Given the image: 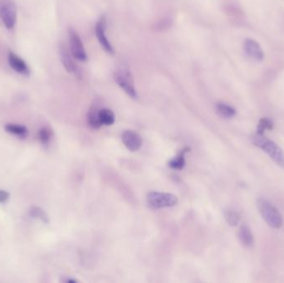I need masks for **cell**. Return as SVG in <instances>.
<instances>
[{
  "mask_svg": "<svg viewBox=\"0 0 284 283\" xmlns=\"http://www.w3.org/2000/svg\"><path fill=\"white\" fill-rule=\"evenodd\" d=\"M59 55L61 62L68 73H77V67L73 60V54L65 43H62L60 44Z\"/></svg>",
  "mask_w": 284,
  "mask_h": 283,
  "instance_id": "8",
  "label": "cell"
},
{
  "mask_svg": "<svg viewBox=\"0 0 284 283\" xmlns=\"http://www.w3.org/2000/svg\"><path fill=\"white\" fill-rule=\"evenodd\" d=\"M238 238L244 247L250 248L254 244V237L249 228L246 225L240 227L238 231Z\"/></svg>",
  "mask_w": 284,
  "mask_h": 283,
  "instance_id": "12",
  "label": "cell"
},
{
  "mask_svg": "<svg viewBox=\"0 0 284 283\" xmlns=\"http://www.w3.org/2000/svg\"><path fill=\"white\" fill-rule=\"evenodd\" d=\"M244 50L246 53L249 55V57H252L253 59L261 61L263 59V51H262L261 47L256 41L248 38L244 42Z\"/></svg>",
  "mask_w": 284,
  "mask_h": 283,
  "instance_id": "11",
  "label": "cell"
},
{
  "mask_svg": "<svg viewBox=\"0 0 284 283\" xmlns=\"http://www.w3.org/2000/svg\"><path fill=\"white\" fill-rule=\"evenodd\" d=\"M258 209L262 219L273 229H280L283 224L282 216L274 206L271 205L268 200L259 199L257 202Z\"/></svg>",
  "mask_w": 284,
  "mask_h": 283,
  "instance_id": "2",
  "label": "cell"
},
{
  "mask_svg": "<svg viewBox=\"0 0 284 283\" xmlns=\"http://www.w3.org/2000/svg\"><path fill=\"white\" fill-rule=\"evenodd\" d=\"M5 129L8 132L18 135L19 137L25 138L27 135V128L19 125H6Z\"/></svg>",
  "mask_w": 284,
  "mask_h": 283,
  "instance_id": "16",
  "label": "cell"
},
{
  "mask_svg": "<svg viewBox=\"0 0 284 283\" xmlns=\"http://www.w3.org/2000/svg\"><path fill=\"white\" fill-rule=\"evenodd\" d=\"M216 111L217 113L219 114V116H222L223 118H233V116L236 115L234 108L225 104V103H217Z\"/></svg>",
  "mask_w": 284,
  "mask_h": 283,
  "instance_id": "13",
  "label": "cell"
},
{
  "mask_svg": "<svg viewBox=\"0 0 284 283\" xmlns=\"http://www.w3.org/2000/svg\"><path fill=\"white\" fill-rule=\"evenodd\" d=\"M30 214L31 216H33V218L40 219L45 224H48L49 222V215L47 214L46 212L43 208H39V207H33V208H31Z\"/></svg>",
  "mask_w": 284,
  "mask_h": 283,
  "instance_id": "19",
  "label": "cell"
},
{
  "mask_svg": "<svg viewBox=\"0 0 284 283\" xmlns=\"http://www.w3.org/2000/svg\"><path fill=\"white\" fill-rule=\"evenodd\" d=\"M252 141L258 148L262 149L271 159L284 170V153L282 149L272 140H268L263 134L256 133L252 136Z\"/></svg>",
  "mask_w": 284,
  "mask_h": 283,
  "instance_id": "1",
  "label": "cell"
},
{
  "mask_svg": "<svg viewBox=\"0 0 284 283\" xmlns=\"http://www.w3.org/2000/svg\"><path fill=\"white\" fill-rule=\"evenodd\" d=\"M68 40H69V49L75 59L85 62L87 60V53L84 49L83 43L77 31L70 27L68 29Z\"/></svg>",
  "mask_w": 284,
  "mask_h": 283,
  "instance_id": "6",
  "label": "cell"
},
{
  "mask_svg": "<svg viewBox=\"0 0 284 283\" xmlns=\"http://www.w3.org/2000/svg\"><path fill=\"white\" fill-rule=\"evenodd\" d=\"M0 19L7 29H14L18 19V9L14 0H0Z\"/></svg>",
  "mask_w": 284,
  "mask_h": 283,
  "instance_id": "3",
  "label": "cell"
},
{
  "mask_svg": "<svg viewBox=\"0 0 284 283\" xmlns=\"http://www.w3.org/2000/svg\"><path fill=\"white\" fill-rule=\"evenodd\" d=\"M225 218L230 226H236L240 221L239 213L233 210H225Z\"/></svg>",
  "mask_w": 284,
  "mask_h": 283,
  "instance_id": "18",
  "label": "cell"
},
{
  "mask_svg": "<svg viewBox=\"0 0 284 283\" xmlns=\"http://www.w3.org/2000/svg\"><path fill=\"white\" fill-rule=\"evenodd\" d=\"M188 149H184L183 151L173 159L169 161V166L173 170H183L185 165V159H184V154Z\"/></svg>",
  "mask_w": 284,
  "mask_h": 283,
  "instance_id": "15",
  "label": "cell"
},
{
  "mask_svg": "<svg viewBox=\"0 0 284 283\" xmlns=\"http://www.w3.org/2000/svg\"><path fill=\"white\" fill-rule=\"evenodd\" d=\"M147 202L153 208H167L175 206L178 203V199L176 195L169 193L152 192L147 196Z\"/></svg>",
  "mask_w": 284,
  "mask_h": 283,
  "instance_id": "4",
  "label": "cell"
},
{
  "mask_svg": "<svg viewBox=\"0 0 284 283\" xmlns=\"http://www.w3.org/2000/svg\"><path fill=\"white\" fill-rule=\"evenodd\" d=\"M114 80L118 84V86L123 89L128 96L131 98H136L137 93L135 91L134 78L131 73L129 70H118L113 74Z\"/></svg>",
  "mask_w": 284,
  "mask_h": 283,
  "instance_id": "5",
  "label": "cell"
},
{
  "mask_svg": "<svg viewBox=\"0 0 284 283\" xmlns=\"http://www.w3.org/2000/svg\"><path fill=\"white\" fill-rule=\"evenodd\" d=\"M98 112H99V111H98L97 109H92V110L89 111L88 116H87L88 123H89L90 126H91L92 128H94V129H98V128H100V127L103 126L102 123H101Z\"/></svg>",
  "mask_w": 284,
  "mask_h": 283,
  "instance_id": "17",
  "label": "cell"
},
{
  "mask_svg": "<svg viewBox=\"0 0 284 283\" xmlns=\"http://www.w3.org/2000/svg\"><path fill=\"white\" fill-rule=\"evenodd\" d=\"M106 18L105 16H102L100 19L98 20L96 27H95V32H96V36L98 38L99 43H100L101 46L103 47L104 50L108 52V53L112 54L114 52L113 48L111 46V43L109 42L108 38H106Z\"/></svg>",
  "mask_w": 284,
  "mask_h": 283,
  "instance_id": "7",
  "label": "cell"
},
{
  "mask_svg": "<svg viewBox=\"0 0 284 283\" xmlns=\"http://www.w3.org/2000/svg\"><path fill=\"white\" fill-rule=\"evenodd\" d=\"M9 199L8 192L0 190V203H5Z\"/></svg>",
  "mask_w": 284,
  "mask_h": 283,
  "instance_id": "22",
  "label": "cell"
},
{
  "mask_svg": "<svg viewBox=\"0 0 284 283\" xmlns=\"http://www.w3.org/2000/svg\"><path fill=\"white\" fill-rule=\"evenodd\" d=\"M122 142L130 151H138L142 146V138L138 133L132 130H126L122 135Z\"/></svg>",
  "mask_w": 284,
  "mask_h": 283,
  "instance_id": "9",
  "label": "cell"
},
{
  "mask_svg": "<svg viewBox=\"0 0 284 283\" xmlns=\"http://www.w3.org/2000/svg\"><path fill=\"white\" fill-rule=\"evenodd\" d=\"M38 137L40 139L41 142L46 145L49 143L52 137V132L48 128H42L38 132Z\"/></svg>",
  "mask_w": 284,
  "mask_h": 283,
  "instance_id": "21",
  "label": "cell"
},
{
  "mask_svg": "<svg viewBox=\"0 0 284 283\" xmlns=\"http://www.w3.org/2000/svg\"><path fill=\"white\" fill-rule=\"evenodd\" d=\"M273 122H271L270 120L268 118H262L260 120L259 124L258 127V133L259 134H263L265 129H273Z\"/></svg>",
  "mask_w": 284,
  "mask_h": 283,
  "instance_id": "20",
  "label": "cell"
},
{
  "mask_svg": "<svg viewBox=\"0 0 284 283\" xmlns=\"http://www.w3.org/2000/svg\"><path fill=\"white\" fill-rule=\"evenodd\" d=\"M8 63L10 68L15 71L17 73L25 76V77H28L30 75L29 68L27 63L25 62V60L22 59L13 51H10L8 55Z\"/></svg>",
  "mask_w": 284,
  "mask_h": 283,
  "instance_id": "10",
  "label": "cell"
},
{
  "mask_svg": "<svg viewBox=\"0 0 284 283\" xmlns=\"http://www.w3.org/2000/svg\"><path fill=\"white\" fill-rule=\"evenodd\" d=\"M98 115H99L101 123L102 125H105V126H111V125L114 124L115 120H116L113 111L110 109H107V108H103V109L99 110Z\"/></svg>",
  "mask_w": 284,
  "mask_h": 283,
  "instance_id": "14",
  "label": "cell"
}]
</instances>
